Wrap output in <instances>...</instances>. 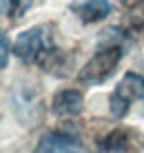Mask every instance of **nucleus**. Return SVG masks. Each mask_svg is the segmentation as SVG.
<instances>
[{
    "label": "nucleus",
    "instance_id": "obj_1",
    "mask_svg": "<svg viewBox=\"0 0 144 153\" xmlns=\"http://www.w3.org/2000/svg\"><path fill=\"white\" fill-rule=\"evenodd\" d=\"M122 56H124V47L122 45H102L98 49V53L80 69V73H78L80 84L98 87V84L106 82L115 73Z\"/></svg>",
    "mask_w": 144,
    "mask_h": 153
},
{
    "label": "nucleus",
    "instance_id": "obj_2",
    "mask_svg": "<svg viewBox=\"0 0 144 153\" xmlns=\"http://www.w3.org/2000/svg\"><path fill=\"white\" fill-rule=\"evenodd\" d=\"M51 47H53V29L49 25H38V27H31L18 36L13 45V53L24 65H36L38 58Z\"/></svg>",
    "mask_w": 144,
    "mask_h": 153
},
{
    "label": "nucleus",
    "instance_id": "obj_3",
    "mask_svg": "<svg viewBox=\"0 0 144 153\" xmlns=\"http://www.w3.org/2000/svg\"><path fill=\"white\" fill-rule=\"evenodd\" d=\"M135 100H144V76L129 71V73H124V78L120 80L118 89L109 98L111 115L115 120L126 118V113L131 111V104Z\"/></svg>",
    "mask_w": 144,
    "mask_h": 153
},
{
    "label": "nucleus",
    "instance_id": "obj_4",
    "mask_svg": "<svg viewBox=\"0 0 144 153\" xmlns=\"http://www.w3.org/2000/svg\"><path fill=\"white\" fill-rule=\"evenodd\" d=\"M33 153H89V151L78 138L53 131V133L42 135L38 146L33 149Z\"/></svg>",
    "mask_w": 144,
    "mask_h": 153
},
{
    "label": "nucleus",
    "instance_id": "obj_5",
    "mask_svg": "<svg viewBox=\"0 0 144 153\" xmlns=\"http://www.w3.org/2000/svg\"><path fill=\"white\" fill-rule=\"evenodd\" d=\"M36 65H38L45 73H49V76L67 78L69 73H71V67H73V56L67 53V51H60L56 45H53L51 49H47L45 53L38 58Z\"/></svg>",
    "mask_w": 144,
    "mask_h": 153
},
{
    "label": "nucleus",
    "instance_id": "obj_6",
    "mask_svg": "<svg viewBox=\"0 0 144 153\" xmlns=\"http://www.w3.org/2000/svg\"><path fill=\"white\" fill-rule=\"evenodd\" d=\"M84 98L76 89H62L51 100V111L56 118H76L82 113Z\"/></svg>",
    "mask_w": 144,
    "mask_h": 153
},
{
    "label": "nucleus",
    "instance_id": "obj_7",
    "mask_svg": "<svg viewBox=\"0 0 144 153\" xmlns=\"http://www.w3.org/2000/svg\"><path fill=\"white\" fill-rule=\"evenodd\" d=\"M71 11L78 16L82 22L91 25L100 22L111 13V4L109 0H73L71 2Z\"/></svg>",
    "mask_w": 144,
    "mask_h": 153
},
{
    "label": "nucleus",
    "instance_id": "obj_8",
    "mask_svg": "<svg viewBox=\"0 0 144 153\" xmlns=\"http://www.w3.org/2000/svg\"><path fill=\"white\" fill-rule=\"evenodd\" d=\"M131 142H133V133L129 129H115L100 140L98 153H126L131 149Z\"/></svg>",
    "mask_w": 144,
    "mask_h": 153
},
{
    "label": "nucleus",
    "instance_id": "obj_9",
    "mask_svg": "<svg viewBox=\"0 0 144 153\" xmlns=\"http://www.w3.org/2000/svg\"><path fill=\"white\" fill-rule=\"evenodd\" d=\"M31 4H33V0H2V13L9 20H20L29 11Z\"/></svg>",
    "mask_w": 144,
    "mask_h": 153
},
{
    "label": "nucleus",
    "instance_id": "obj_10",
    "mask_svg": "<svg viewBox=\"0 0 144 153\" xmlns=\"http://www.w3.org/2000/svg\"><path fill=\"white\" fill-rule=\"evenodd\" d=\"M129 22L133 29H144V2H137L129 11Z\"/></svg>",
    "mask_w": 144,
    "mask_h": 153
},
{
    "label": "nucleus",
    "instance_id": "obj_11",
    "mask_svg": "<svg viewBox=\"0 0 144 153\" xmlns=\"http://www.w3.org/2000/svg\"><path fill=\"white\" fill-rule=\"evenodd\" d=\"M0 40H2V60H0V67L2 69H7V65H9V38H7V33H2L0 36Z\"/></svg>",
    "mask_w": 144,
    "mask_h": 153
},
{
    "label": "nucleus",
    "instance_id": "obj_12",
    "mask_svg": "<svg viewBox=\"0 0 144 153\" xmlns=\"http://www.w3.org/2000/svg\"><path fill=\"white\" fill-rule=\"evenodd\" d=\"M120 2H129V0H120Z\"/></svg>",
    "mask_w": 144,
    "mask_h": 153
}]
</instances>
